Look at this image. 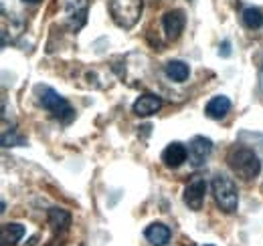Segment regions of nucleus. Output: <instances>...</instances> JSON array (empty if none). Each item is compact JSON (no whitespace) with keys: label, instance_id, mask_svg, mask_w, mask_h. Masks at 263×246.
Returning a JSON list of instances; mask_svg holds the SVG:
<instances>
[{"label":"nucleus","instance_id":"obj_1","mask_svg":"<svg viewBox=\"0 0 263 246\" xmlns=\"http://www.w3.org/2000/svg\"><path fill=\"white\" fill-rule=\"evenodd\" d=\"M227 163L233 170V174H237L245 182H249L261 174V159L249 148H239V146L231 148L227 154Z\"/></svg>","mask_w":263,"mask_h":246},{"label":"nucleus","instance_id":"obj_2","mask_svg":"<svg viewBox=\"0 0 263 246\" xmlns=\"http://www.w3.org/2000/svg\"><path fill=\"white\" fill-rule=\"evenodd\" d=\"M34 97H36L39 105L43 109L51 111L53 117H57L59 121L69 123L73 119V115H75L73 107L69 105V101H67L65 97L59 95L53 87H49V85H36L34 87Z\"/></svg>","mask_w":263,"mask_h":246},{"label":"nucleus","instance_id":"obj_3","mask_svg":"<svg viewBox=\"0 0 263 246\" xmlns=\"http://www.w3.org/2000/svg\"><path fill=\"white\" fill-rule=\"evenodd\" d=\"M211 188H213V196H215L217 206L223 212L233 214L237 210V206H239V192H237L235 182L231 178H227V176H223V174H217L213 178Z\"/></svg>","mask_w":263,"mask_h":246},{"label":"nucleus","instance_id":"obj_4","mask_svg":"<svg viewBox=\"0 0 263 246\" xmlns=\"http://www.w3.org/2000/svg\"><path fill=\"white\" fill-rule=\"evenodd\" d=\"M142 8H144L142 0H111L109 2V14L114 23L126 31L136 27V23L142 16Z\"/></svg>","mask_w":263,"mask_h":246},{"label":"nucleus","instance_id":"obj_5","mask_svg":"<svg viewBox=\"0 0 263 246\" xmlns=\"http://www.w3.org/2000/svg\"><path fill=\"white\" fill-rule=\"evenodd\" d=\"M204 196H206V182H204V178H193V180L186 184L184 194H182L184 204H186L191 210H195V212L202 208Z\"/></svg>","mask_w":263,"mask_h":246},{"label":"nucleus","instance_id":"obj_6","mask_svg":"<svg viewBox=\"0 0 263 246\" xmlns=\"http://www.w3.org/2000/svg\"><path fill=\"white\" fill-rule=\"evenodd\" d=\"M213 152V141L204 135H197L189 144V161L193 168H200Z\"/></svg>","mask_w":263,"mask_h":246},{"label":"nucleus","instance_id":"obj_7","mask_svg":"<svg viewBox=\"0 0 263 246\" xmlns=\"http://www.w3.org/2000/svg\"><path fill=\"white\" fill-rule=\"evenodd\" d=\"M162 109V99L158 95H152V93H144L140 95L134 105H132V111L138 115V117H150L154 113H158Z\"/></svg>","mask_w":263,"mask_h":246},{"label":"nucleus","instance_id":"obj_8","mask_svg":"<svg viewBox=\"0 0 263 246\" xmlns=\"http://www.w3.org/2000/svg\"><path fill=\"white\" fill-rule=\"evenodd\" d=\"M184 25H186V16L182 10H168L162 18V27H164L166 36L170 40H176L182 31H184Z\"/></svg>","mask_w":263,"mask_h":246},{"label":"nucleus","instance_id":"obj_9","mask_svg":"<svg viewBox=\"0 0 263 246\" xmlns=\"http://www.w3.org/2000/svg\"><path fill=\"white\" fill-rule=\"evenodd\" d=\"M186 157H189V150H186V146H182L180 141L168 144L166 150L162 152V161H164L166 168H170V170L180 168V166L186 161Z\"/></svg>","mask_w":263,"mask_h":246},{"label":"nucleus","instance_id":"obj_10","mask_svg":"<svg viewBox=\"0 0 263 246\" xmlns=\"http://www.w3.org/2000/svg\"><path fill=\"white\" fill-rule=\"evenodd\" d=\"M67 20L73 31H79L87 20V0H71L67 4Z\"/></svg>","mask_w":263,"mask_h":246},{"label":"nucleus","instance_id":"obj_11","mask_svg":"<svg viewBox=\"0 0 263 246\" xmlns=\"http://www.w3.org/2000/svg\"><path fill=\"white\" fill-rule=\"evenodd\" d=\"M231 111V99L225 95H215L206 107H204V115L209 119H223L227 113Z\"/></svg>","mask_w":263,"mask_h":246},{"label":"nucleus","instance_id":"obj_12","mask_svg":"<svg viewBox=\"0 0 263 246\" xmlns=\"http://www.w3.org/2000/svg\"><path fill=\"white\" fill-rule=\"evenodd\" d=\"M144 236H146V240H148L152 246H166L168 242H170L172 232H170V228H168L166 224H162V222H154V224H150V226L146 228Z\"/></svg>","mask_w":263,"mask_h":246},{"label":"nucleus","instance_id":"obj_13","mask_svg":"<svg viewBox=\"0 0 263 246\" xmlns=\"http://www.w3.org/2000/svg\"><path fill=\"white\" fill-rule=\"evenodd\" d=\"M47 220H49V226L53 228L55 234L67 232L69 226H71V214L63 208H51L49 214H47Z\"/></svg>","mask_w":263,"mask_h":246},{"label":"nucleus","instance_id":"obj_14","mask_svg":"<svg viewBox=\"0 0 263 246\" xmlns=\"http://www.w3.org/2000/svg\"><path fill=\"white\" fill-rule=\"evenodd\" d=\"M164 73L168 79H172L176 83H184L191 75V67L184 61H168L164 65Z\"/></svg>","mask_w":263,"mask_h":246},{"label":"nucleus","instance_id":"obj_15","mask_svg":"<svg viewBox=\"0 0 263 246\" xmlns=\"http://www.w3.org/2000/svg\"><path fill=\"white\" fill-rule=\"evenodd\" d=\"M25 226L23 224H16V222H10V224H4L2 226V234H0V240L2 244H16L23 236H25Z\"/></svg>","mask_w":263,"mask_h":246},{"label":"nucleus","instance_id":"obj_16","mask_svg":"<svg viewBox=\"0 0 263 246\" xmlns=\"http://www.w3.org/2000/svg\"><path fill=\"white\" fill-rule=\"evenodd\" d=\"M241 18H243V25H245L247 29H251V31L261 29L263 27V12L259 10V8H253V6L245 8Z\"/></svg>","mask_w":263,"mask_h":246},{"label":"nucleus","instance_id":"obj_17","mask_svg":"<svg viewBox=\"0 0 263 246\" xmlns=\"http://www.w3.org/2000/svg\"><path fill=\"white\" fill-rule=\"evenodd\" d=\"M25 137H14V135H2V146L4 148H12V146H25Z\"/></svg>","mask_w":263,"mask_h":246},{"label":"nucleus","instance_id":"obj_18","mask_svg":"<svg viewBox=\"0 0 263 246\" xmlns=\"http://www.w3.org/2000/svg\"><path fill=\"white\" fill-rule=\"evenodd\" d=\"M223 57H229L231 55V43L229 40H223V45H221V51H219Z\"/></svg>","mask_w":263,"mask_h":246},{"label":"nucleus","instance_id":"obj_19","mask_svg":"<svg viewBox=\"0 0 263 246\" xmlns=\"http://www.w3.org/2000/svg\"><path fill=\"white\" fill-rule=\"evenodd\" d=\"M47 246H63V244H61V242H57V240H51Z\"/></svg>","mask_w":263,"mask_h":246},{"label":"nucleus","instance_id":"obj_20","mask_svg":"<svg viewBox=\"0 0 263 246\" xmlns=\"http://www.w3.org/2000/svg\"><path fill=\"white\" fill-rule=\"evenodd\" d=\"M25 2H31V4H36V2H41V0H25Z\"/></svg>","mask_w":263,"mask_h":246},{"label":"nucleus","instance_id":"obj_21","mask_svg":"<svg viewBox=\"0 0 263 246\" xmlns=\"http://www.w3.org/2000/svg\"><path fill=\"white\" fill-rule=\"evenodd\" d=\"M206 246H213V244H206Z\"/></svg>","mask_w":263,"mask_h":246}]
</instances>
